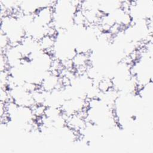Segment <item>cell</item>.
<instances>
[{
	"instance_id": "6da1fadb",
	"label": "cell",
	"mask_w": 153,
	"mask_h": 153,
	"mask_svg": "<svg viewBox=\"0 0 153 153\" xmlns=\"http://www.w3.org/2000/svg\"><path fill=\"white\" fill-rule=\"evenodd\" d=\"M54 14L55 9L53 7L46 6L39 8L34 14L33 22L41 26H46L54 21Z\"/></svg>"
},
{
	"instance_id": "7a4b0ae2",
	"label": "cell",
	"mask_w": 153,
	"mask_h": 153,
	"mask_svg": "<svg viewBox=\"0 0 153 153\" xmlns=\"http://www.w3.org/2000/svg\"><path fill=\"white\" fill-rule=\"evenodd\" d=\"M56 43V38L47 35H44L38 41V47L42 51L50 56H53L54 46Z\"/></svg>"
},
{
	"instance_id": "5b68a950",
	"label": "cell",
	"mask_w": 153,
	"mask_h": 153,
	"mask_svg": "<svg viewBox=\"0 0 153 153\" xmlns=\"http://www.w3.org/2000/svg\"><path fill=\"white\" fill-rule=\"evenodd\" d=\"M72 23L77 26L85 27L86 19L84 11L79 8H77L72 16Z\"/></svg>"
},
{
	"instance_id": "277c9868",
	"label": "cell",
	"mask_w": 153,
	"mask_h": 153,
	"mask_svg": "<svg viewBox=\"0 0 153 153\" xmlns=\"http://www.w3.org/2000/svg\"><path fill=\"white\" fill-rule=\"evenodd\" d=\"M96 87L100 93H105L114 88L113 80L108 77L102 78L97 82Z\"/></svg>"
},
{
	"instance_id": "52a82bcc",
	"label": "cell",
	"mask_w": 153,
	"mask_h": 153,
	"mask_svg": "<svg viewBox=\"0 0 153 153\" xmlns=\"http://www.w3.org/2000/svg\"><path fill=\"white\" fill-rule=\"evenodd\" d=\"M10 42L7 35L1 32L0 35V47L1 52H4L10 46Z\"/></svg>"
},
{
	"instance_id": "3957f363",
	"label": "cell",
	"mask_w": 153,
	"mask_h": 153,
	"mask_svg": "<svg viewBox=\"0 0 153 153\" xmlns=\"http://www.w3.org/2000/svg\"><path fill=\"white\" fill-rule=\"evenodd\" d=\"M90 56L87 52H76L72 58L74 68L87 66L90 65Z\"/></svg>"
},
{
	"instance_id": "8992f818",
	"label": "cell",
	"mask_w": 153,
	"mask_h": 153,
	"mask_svg": "<svg viewBox=\"0 0 153 153\" xmlns=\"http://www.w3.org/2000/svg\"><path fill=\"white\" fill-rule=\"evenodd\" d=\"M46 107L47 106L44 104L35 103L30 108L35 120L38 118H41L45 115Z\"/></svg>"
}]
</instances>
